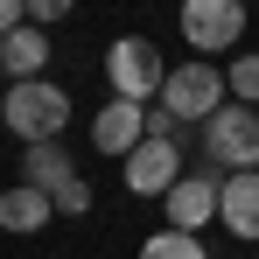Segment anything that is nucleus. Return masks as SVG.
Instances as JSON below:
<instances>
[{"label":"nucleus","mask_w":259,"mask_h":259,"mask_svg":"<svg viewBox=\"0 0 259 259\" xmlns=\"http://www.w3.org/2000/svg\"><path fill=\"white\" fill-rule=\"evenodd\" d=\"M0 126H7V91H0Z\"/></svg>","instance_id":"nucleus-18"},{"label":"nucleus","mask_w":259,"mask_h":259,"mask_svg":"<svg viewBox=\"0 0 259 259\" xmlns=\"http://www.w3.org/2000/svg\"><path fill=\"white\" fill-rule=\"evenodd\" d=\"M49 203H56V217H84V210H91V182H84V175H77V182H63Z\"/></svg>","instance_id":"nucleus-15"},{"label":"nucleus","mask_w":259,"mask_h":259,"mask_svg":"<svg viewBox=\"0 0 259 259\" xmlns=\"http://www.w3.org/2000/svg\"><path fill=\"white\" fill-rule=\"evenodd\" d=\"M147 140V105H126V98H105V112L91 119V147L98 154H119L126 161L133 147Z\"/></svg>","instance_id":"nucleus-8"},{"label":"nucleus","mask_w":259,"mask_h":259,"mask_svg":"<svg viewBox=\"0 0 259 259\" xmlns=\"http://www.w3.org/2000/svg\"><path fill=\"white\" fill-rule=\"evenodd\" d=\"M224 84H231L238 105H252V112H259V56H238V63L224 70Z\"/></svg>","instance_id":"nucleus-14"},{"label":"nucleus","mask_w":259,"mask_h":259,"mask_svg":"<svg viewBox=\"0 0 259 259\" xmlns=\"http://www.w3.org/2000/svg\"><path fill=\"white\" fill-rule=\"evenodd\" d=\"M140 259H210V252H203V238H189V231H154V238L140 245Z\"/></svg>","instance_id":"nucleus-13"},{"label":"nucleus","mask_w":259,"mask_h":259,"mask_svg":"<svg viewBox=\"0 0 259 259\" xmlns=\"http://www.w3.org/2000/svg\"><path fill=\"white\" fill-rule=\"evenodd\" d=\"M224 70H217V63H203V56H189V63H175L168 70V84H161V98H154V105H161V112H168L175 126H189V119H196V126H210L217 112H224Z\"/></svg>","instance_id":"nucleus-1"},{"label":"nucleus","mask_w":259,"mask_h":259,"mask_svg":"<svg viewBox=\"0 0 259 259\" xmlns=\"http://www.w3.org/2000/svg\"><path fill=\"white\" fill-rule=\"evenodd\" d=\"M28 7V28H49V21H63V0H21Z\"/></svg>","instance_id":"nucleus-16"},{"label":"nucleus","mask_w":259,"mask_h":259,"mask_svg":"<svg viewBox=\"0 0 259 259\" xmlns=\"http://www.w3.org/2000/svg\"><path fill=\"white\" fill-rule=\"evenodd\" d=\"M0 70H7L14 84H35V77L49 70V35H42V28H28V21H21V28H14V35L0 42Z\"/></svg>","instance_id":"nucleus-10"},{"label":"nucleus","mask_w":259,"mask_h":259,"mask_svg":"<svg viewBox=\"0 0 259 259\" xmlns=\"http://www.w3.org/2000/svg\"><path fill=\"white\" fill-rule=\"evenodd\" d=\"M70 126V91L35 77V84H7V133H21V147H49Z\"/></svg>","instance_id":"nucleus-2"},{"label":"nucleus","mask_w":259,"mask_h":259,"mask_svg":"<svg viewBox=\"0 0 259 259\" xmlns=\"http://www.w3.org/2000/svg\"><path fill=\"white\" fill-rule=\"evenodd\" d=\"M217 224H224L231 238H252L259 245V168L252 175H224V189H217Z\"/></svg>","instance_id":"nucleus-9"},{"label":"nucleus","mask_w":259,"mask_h":259,"mask_svg":"<svg viewBox=\"0 0 259 259\" xmlns=\"http://www.w3.org/2000/svg\"><path fill=\"white\" fill-rule=\"evenodd\" d=\"M182 175L189 168H182V147H175V140H140L126 154V168H119V182H126L133 196H168Z\"/></svg>","instance_id":"nucleus-6"},{"label":"nucleus","mask_w":259,"mask_h":259,"mask_svg":"<svg viewBox=\"0 0 259 259\" xmlns=\"http://www.w3.org/2000/svg\"><path fill=\"white\" fill-rule=\"evenodd\" d=\"M49 217H56V203H49L42 189H28V182L0 189V231H14V238H35Z\"/></svg>","instance_id":"nucleus-11"},{"label":"nucleus","mask_w":259,"mask_h":259,"mask_svg":"<svg viewBox=\"0 0 259 259\" xmlns=\"http://www.w3.org/2000/svg\"><path fill=\"white\" fill-rule=\"evenodd\" d=\"M217 189H224V175L189 168V175L168 189V196H161V210H168V231H189V238H203V224H217Z\"/></svg>","instance_id":"nucleus-7"},{"label":"nucleus","mask_w":259,"mask_h":259,"mask_svg":"<svg viewBox=\"0 0 259 259\" xmlns=\"http://www.w3.org/2000/svg\"><path fill=\"white\" fill-rule=\"evenodd\" d=\"M21 21H28V7H21V0H0V42H7Z\"/></svg>","instance_id":"nucleus-17"},{"label":"nucleus","mask_w":259,"mask_h":259,"mask_svg":"<svg viewBox=\"0 0 259 259\" xmlns=\"http://www.w3.org/2000/svg\"><path fill=\"white\" fill-rule=\"evenodd\" d=\"M21 182L42 189V196H56L63 182H77V161H70L56 140H49V147H28V154H21Z\"/></svg>","instance_id":"nucleus-12"},{"label":"nucleus","mask_w":259,"mask_h":259,"mask_svg":"<svg viewBox=\"0 0 259 259\" xmlns=\"http://www.w3.org/2000/svg\"><path fill=\"white\" fill-rule=\"evenodd\" d=\"M105 77H112V98L147 105V98H161V84H168V63H161V49L147 42V35H119V42L105 49Z\"/></svg>","instance_id":"nucleus-3"},{"label":"nucleus","mask_w":259,"mask_h":259,"mask_svg":"<svg viewBox=\"0 0 259 259\" xmlns=\"http://www.w3.org/2000/svg\"><path fill=\"white\" fill-rule=\"evenodd\" d=\"M182 35L196 56H231L245 42V7L238 0H189L182 7Z\"/></svg>","instance_id":"nucleus-5"},{"label":"nucleus","mask_w":259,"mask_h":259,"mask_svg":"<svg viewBox=\"0 0 259 259\" xmlns=\"http://www.w3.org/2000/svg\"><path fill=\"white\" fill-rule=\"evenodd\" d=\"M203 161L224 175H252L259 168V112L252 105H224L203 126Z\"/></svg>","instance_id":"nucleus-4"}]
</instances>
